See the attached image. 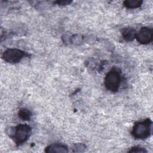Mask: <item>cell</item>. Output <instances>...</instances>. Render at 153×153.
Wrapping results in <instances>:
<instances>
[{
	"label": "cell",
	"instance_id": "1",
	"mask_svg": "<svg viewBox=\"0 0 153 153\" xmlns=\"http://www.w3.org/2000/svg\"><path fill=\"white\" fill-rule=\"evenodd\" d=\"M32 133L31 127L26 124H20L10 129V137L14 140L17 146L26 142Z\"/></svg>",
	"mask_w": 153,
	"mask_h": 153
},
{
	"label": "cell",
	"instance_id": "9",
	"mask_svg": "<svg viewBox=\"0 0 153 153\" xmlns=\"http://www.w3.org/2000/svg\"><path fill=\"white\" fill-rule=\"evenodd\" d=\"M18 116L22 120L29 121L32 117V112L27 108H21L19 110Z\"/></svg>",
	"mask_w": 153,
	"mask_h": 153
},
{
	"label": "cell",
	"instance_id": "5",
	"mask_svg": "<svg viewBox=\"0 0 153 153\" xmlns=\"http://www.w3.org/2000/svg\"><path fill=\"white\" fill-rule=\"evenodd\" d=\"M137 42L141 44L146 45L152 41V30L147 27H142L139 32H137L136 38Z\"/></svg>",
	"mask_w": 153,
	"mask_h": 153
},
{
	"label": "cell",
	"instance_id": "4",
	"mask_svg": "<svg viewBox=\"0 0 153 153\" xmlns=\"http://www.w3.org/2000/svg\"><path fill=\"white\" fill-rule=\"evenodd\" d=\"M30 56L27 52L18 48H8L2 53L1 57L5 62L16 64L20 62L23 58Z\"/></svg>",
	"mask_w": 153,
	"mask_h": 153
},
{
	"label": "cell",
	"instance_id": "3",
	"mask_svg": "<svg viewBox=\"0 0 153 153\" xmlns=\"http://www.w3.org/2000/svg\"><path fill=\"white\" fill-rule=\"evenodd\" d=\"M121 81V76L120 69L114 67L106 74L104 85L107 90L115 93L118 90Z\"/></svg>",
	"mask_w": 153,
	"mask_h": 153
},
{
	"label": "cell",
	"instance_id": "13",
	"mask_svg": "<svg viewBox=\"0 0 153 153\" xmlns=\"http://www.w3.org/2000/svg\"><path fill=\"white\" fill-rule=\"evenodd\" d=\"M72 1H56L54 2L57 4L58 5L60 6H64V5H69L71 3H72Z\"/></svg>",
	"mask_w": 153,
	"mask_h": 153
},
{
	"label": "cell",
	"instance_id": "6",
	"mask_svg": "<svg viewBox=\"0 0 153 153\" xmlns=\"http://www.w3.org/2000/svg\"><path fill=\"white\" fill-rule=\"evenodd\" d=\"M68 147L67 145L60 143H55L51 144L47 146L45 148V152L47 153H53V152H68Z\"/></svg>",
	"mask_w": 153,
	"mask_h": 153
},
{
	"label": "cell",
	"instance_id": "10",
	"mask_svg": "<svg viewBox=\"0 0 153 153\" xmlns=\"http://www.w3.org/2000/svg\"><path fill=\"white\" fill-rule=\"evenodd\" d=\"M83 39L84 38L81 35L75 33L70 36L69 43L74 45H79L82 42Z\"/></svg>",
	"mask_w": 153,
	"mask_h": 153
},
{
	"label": "cell",
	"instance_id": "2",
	"mask_svg": "<svg viewBox=\"0 0 153 153\" xmlns=\"http://www.w3.org/2000/svg\"><path fill=\"white\" fill-rule=\"evenodd\" d=\"M152 126V122L149 118L136 122L133 127L131 135L136 139H145L151 135Z\"/></svg>",
	"mask_w": 153,
	"mask_h": 153
},
{
	"label": "cell",
	"instance_id": "12",
	"mask_svg": "<svg viewBox=\"0 0 153 153\" xmlns=\"http://www.w3.org/2000/svg\"><path fill=\"white\" fill-rule=\"evenodd\" d=\"M147 150L143 148V147H142V146H133L131 148H130V149L128 150L127 152H129V153H133V152H136V153H146L147 152Z\"/></svg>",
	"mask_w": 153,
	"mask_h": 153
},
{
	"label": "cell",
	"instance_id": "8",
	"mask_svg": "<svg viewBox=\"0 0 153 153\" xmlns=\"http://www.w3.org/2000/svg\"><path fill=\"white\" fill-rule=\"evenodd\" d=\"M143 3L141 0H126L123 2V5L130 9H134L140 7Z\"/></svg>",
	"mask_w": 153,
	"mask_h": 153
},
{
	"label": "cell",
	"instance_id": "7",
	"mask_svg": "<svg viewBox=\"0 0 153 153\" xmlns=\"http://www.w3.org/2000/svg\"><path fill=\"white\" fill-rule=\"evenodd\" d=\"M137 31L133 27H128L124 28L122 30V36L124 40L128 42L133 41L136 38Z\"/></svg>",
	"mask_w": 153,
	"mask_h": 153
},
{
	"label": "cell",
	"instance_id": "11",
	"mask_svg": "<svg viewBox=\"0 0 153 153\" xmlns=\"http://www.w3.org/2000/svg\"><path fill=\"white\" fill-rule=\"evenodd\" d=\"M86 146L82 143H75L72 147V152H82L85 151Z\"/></svg>",
	"mask_w": 153,
	"mask_h": 153
}]
</instances>
